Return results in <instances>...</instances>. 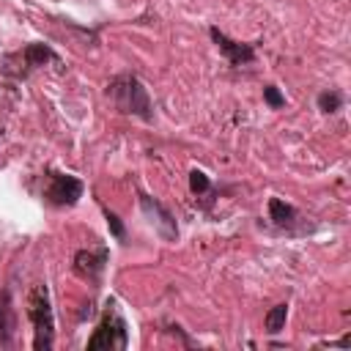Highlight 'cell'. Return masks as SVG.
<instances>
[{"label": "cell", "mask_w": 351, "mask_h": 351, "mask_svg": "<svg viewBox=\"0 0 351 351\" xmlns=\"http://www.w3.org/2000/svg\"><path fill=\"white\" fill-rule=\"evenodd\" d=\"M107 96L126 115H137L143 121H151L154 118V112H151V96H148V90L143 88V82L134 74H118V77H112L110 85H107Z\"/></svg>", "instance_id": "1"}, {"label": "cell", "mask_w": 351, "mask_h": 351, "mask_svg": "<svg viewBox=\"0 0 351 351\" xmlns=\"http://www.w3.org/2000/svg\"><path fill=\"white\" fill-rule=\"evenodd\" d=\"M27 315L33 321V348L36 351H49L55 343V318H52V304H49V291L47 285L36 282L27 293Z\"/></svg>", "instance_id": "2"}, {"label": "cell", "mask_w": 351, "mask_h": 351, "mask_svg": "<svg viewBox=\"0 0 351 351\" xmlns=\"http://www.w3.org/2000/svg\"><path fill=\"white\" fill-rule=\"evenodd\" d=\"M129 346V337H126V324H123V318L118 315V313H107L104 318H101V324L96 326V332L90 335V340H88V348L90 351H121V348H126Z\"/></svg>", "instance_id": "3"}, {"label": "cell", "mask_w": 351, "mask_h": 351, "mask_svg": "<svg viewBox=\"0 0 351 351\" xmlns=\"http://www.w3.org/2000/svg\"><path fill=\"white\" fill-rule=\"evenodd\" d=\"M82 197V181L66 173H52L47 186V200L55 206H74Z\"/></svg>", "instance_id": "4"}, {"label": "cell", "mask_w": 351, "mask_h": 351, "mask_svg": "<svg viewBox=\"0 0 351 351\" xmlns=\"http://www.w3.org/2000/svg\"><path fill=\"white\" fill-rule=\"evenodd\" d=\"M140 206H143V211H145L148 222L154 225V230H156L165 241H176L178 228H176L173 214H170L159 200H154V197H148V195H140Z\"/></svg>", "instance_id": "5"}, {"label": "cell", "mask_w": 351, "mask_h": 351, "mask_svg": "<svg viewBox=\"0 0 351 351\" xmlns=\"http://www.w3.org/2000/svg\"><path fill=\"white\" fill-rule=\"evenodd\" d=\"M208 33H211L214 44L219 47V52H222L233 66H244V63H252V60H255V49H252V44L233 41V38H228V36H225L222 30H217V27H211Z\"/></svg>", "instance_id": "6"}, {"label": "cell", "mask_w": 351, "mask_h": 351, "mask_svg": "<svg viewBox=\"0 0 351 351\" xmlns=\"http://www.w3.org/2000/svg\"><path fill=\"white\" fill-rule=\"evenodd\" d=\"M104 261H107V250H80L74 255V271L82 280H96L104 269Z\"/></svg>", "instance_id": "7"}, {"label": "cell", "mask_w": 351, "mask_h": 351, "mask_svg": "<svg viewBox=\"0 0 351 351\" xmlns=\"http://www.w3.org/2000/svg\"><path fill=\"white\" fill-rule=\"evenodd\" d=\"M11 335H14V307L5 291H0V343L11 346Z\"/></svg>", "instance_id": "8"}, {"label": "cell", "mask_w": 351, "mask_h": 351, "mask_svg": "<svg viewBox=\"0 0 351 351\" xmlns=\"http://www.w3.org/2000/svg\"><path fill=\"white\" fill-rule=\"evenodd\" d=\"M269 217H271V222H274L277 228H291L293 219H296V208L288 206V203L280 200V197H271V200H269Z\"/></svg>", "instance_id": "9"}, {"label": "cell", "mask_w": 351, "mask_h": 351, "mask_svg": "<svg viewBox=\"0 0 351 351\" xmlns=\"http://www.w3.org/2000/svg\"><path fill=\"white\" fill-rule=\"evenodd\" d=\"M285 318H288V304H274V307L266 313V318H263V326H266V332H269V335H277V332H282V326H285Z\"/></svg>", "instance_id": "10"}, {"label": "cell", "mask_w": 351, "mask_h": 351, "mask_svg": "<svg viewBox=\"0 0 351 351\" xmlns=\"http://www.w3.org/2000/svg\"><path fill=\"white\" fill-rule=\"evenodd\" d=\"M25 60H27V66H44L47 60H55V52L44 44H30L25 49Z\"/></svg>", "instance_id": "11"}, {"label": "cell", "mask_w": 351, "mask_h": 351, "mask_svg": "<svg viewBox=\"0 0 351 351\" xmlns=\"http://www.w3.org/2000/svg\"><path fill=\"white\" fill-rule=\"evenodd\" d=\"M189 189H192V195H208V189H211V184H208V176L203 173V170H192L189 173Z\"/></svg>", "instance_id": "12"}, {"label": "cell", "mask_w": 351, "mask_h": 351, "mask_svg": "<svg viewBox=\"0 0 351 351\" xmlns=\"http://www.w3.org/2000/svg\"><path fill=\"white\" fill-rule=\"evenodd\" d=\"M340 104H343V99H340V93H335V90H324V93L318 96V107H321L324 112H335V110H340Z\"/></svg>", "instance_id": "13"}, {"label": "cell", "mask_w": 351, "mask_h": 351, "mask_svg": "<svg viewBox=\"0 0 351 351\" xmlns=\"http://www.w3.org/2000/svg\"><path fill=\"white\" fill-rule=\"evenodd\" d=\"M263 96H266V101H269L271 107H282V104H285L282 93H280L274 85H266V88H263Z\"/></svg>", "instance_id": "14"}, {"label": "cell", "mask_w": 351, "mask_h": 351, "mask_svg": "<svg viewBox=\"0 0 351 351\" xmlns=\"http://www.w3.org/2000/svg\"><path fill=\"white\" fill-rule=\"evenodd\" d=\"M104 217H107V225H110L112 236H115V239H123V225H121V219H118L110 208H104Z\"/></svg>", "instance_id": "15"}]
</instances>
